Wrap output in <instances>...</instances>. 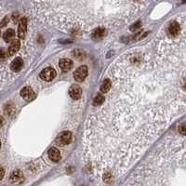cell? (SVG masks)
I'll return each mask as SVG.
<instances>
[{
    "label": "cell",
    "mask_w": 186,
    "mask_h": 186,
    "mask_svg": "<svg viewBox=\"0 0 186 186\" xmlns=\"http://www.w3.org/2000/svg\"><path fill=\"white\" fill-rule=\"evenodd\" d=\"M23 66V61L22 58H15L11 62L10 68L13 72H20Z\"/></svg>",
    "instance_id": "ba28073f"
},
{
    "label": "cell",
    "mask_w": 186,
    "mask_h": 186,
    "mask_svg": "<svg viewBox=\"0 0 186 186\" xmlns=\"http://www.w3.org/2000/svg\"><path fill=\"white\" fill-rule=\"evenodd\" d=\"M20 47H21L20 41H19V40H13V41L11 42V44H10L9 47L8 54H9V56L14 55L17 51L20 50Z\"/></svg>",
    "instance_id": "30bf717a"
},
{
    "label": "cell",
    "mask_w": 186,
    "mask_h": 186,
    "mask_svg": "<svg viewBox=\"0 0 186 186\" xmlns=\"http://www.w3.org/2000/svg\"><path fill=\"white\" fill-rule=\"evenodd\" d=\"M56 76V71L51 67H47L42 70L40 73V77L45 81H51Z\"/></svg>",
    "instance_id": "3957f363"
},
{
    "label": "cell",
    "mask_w": 186,
    "mask_h": 186,
    "mask_svg": "<svg viewBox=\"0 0 186 186\" xmlns=\"http://www.w3.org/2000/svg\"><path fill=\"white\" fill-rule=\"evenodd\" d=\"M15 36V32H14L13 29H8L5 32V34H3V38L6 42H10L12 41V39Z\"/></svg>",
    "instance_id": "4fadbf2b"
},
{
    "label": "cell",
    "mask_w": 186,
    "mask_h": 186,
    "mask_svg": "<svg viewBox=\"0 0 186 186\" xmlns=\"http://www.w3.org/2000/svg\"><path fill=\"white\" fill-rule=\"evenodd\" d=\"M26 29H27V20L25 18H23L20 21L19 28H18V36L20 38H24L26 34Z\"/></svg>",
    "instance_id": "8992f818"
},
{
    "label": "cell",
    "mask_w": 186,
    "mask_h": 186,
    "mask_svg": "<svg viewBox=\"0 0 186 186\" xmlns=\"http://www.w3.org/2000/svg\"><path fill=\"white\" fill-rule=\"evenodd\" d=\"M69 94L70 97L73 100H78L80 99V97L82 95V89L81 87L77 85H73L69 89Z\"/></svg>",
    "instance_id": "5b68a950"
},
{
    "label": "cell",
    "mask_w": 186,
    "mask_h": 186,
    "mask_svg": "<svg viewBox=\"0 0 186 186\" xmlns=\"http://www.w3.org/2000/svg\"><path fill=\"white\" fill-rule=\"evenodd\" d=\"M181 31V27H180V24H179L177 22H172L169 26H168V33H169L171 36H177L179 34Z\"/></svg>",
    "instance_id": "7c38bea8"
},
{
    "label": "cell",
    "mask_w": 186,
    "mask_h": 186,
    "mask_svg": "<svg viewBox=\"0 0 186 186\" xmlns=\"http://www.w3.org/2000/svg\"><path fill=\"white\" fill-rule=\"evenodd\" d=\"M103 101H104V97L101 94H99L93 100V105L94 106H99V105H101L103 103Z\"/></svg>",
    "instance_id": "2e32d148"
},
{
    "label": "cell",
    "mask_w": 186,
    "mask_h": 186,
    "mask_svg": "<svg viewBox=\"0 0 186 186\" xmlns=\"http://www.w3.org/2000/svg\"><path fill=\"white\" fill-rule=\"evenodd\" d=\"M7 58V53L4 48H0V60H5Z\"/></svg>",
    "instance_id": "d6986e66"
},
{
    "label": "cell",
    "mask_w": 186,
    "mask_h": 186,
    "mask_svg": "<svg viewBox=\"0 0 186 186\" xmlns=\"http://www.w3.org/2000/svg\"><path fill=\"white\" fill-rule=\"evenodd\" d=\"M4 175H5L4 168H3L2 167H0V180H2V179L4 178Z\"/></svg>",
    "instance_id": "44dd1931"
},
{
    "label": "cell",
    "mask_w": 186,
    "mask_h": 186,
    "mask_svg": "<svg viewBox=\"0 0 186 186\" xmlns=\"http://www.w3.org/2000/svg\"><path fill=\"white\" fill-rule=\"evenodd\" d=\"M48 156H50V158L52 161L58 162V161L61 159V153H60V151L57 148L52 147V148L50 149V151H48Z\"/></svg>",
    "instance_id": "8fae6325"
},
{
    "label": "cell",
    "mask_w": 186,
    "mask_h": 186,
    "mask_svg": "<svg viewBox=\"0 0 186 186\" xmlns=\"http://www.w3.org/2000/svg\"><path fill=\"white\" fill-rule=\"evenodd\" d=\"M8 23H9V18L8 17H5V18L2 20V22L0 23V28L5 27L7 24H8Z\"/></svg>",
    "instance_id": "ffe728a7"
},
{
    "label": "cell",
    "mask_w": 186,
    "mask_h": 186,
    "mask_svg": "<svg viewBox=\"0 0 186 186\" xmlns=\"http://www.w3.org/2000/svg\"><path fill=\"white\" fill-rule=\"evenodd\" d=\"M104 33H105V31H104L103 28H101V27L97 28V29L93 32V34H92L93 39H95V40H99V39H101V38L103 36Z\"/></svg>",
    "instance_id": "5bb4252c"
},
{
    "label": "cell",
    "mask_w": 186,
    "mask_h": 186,
    "mask_svg": "<svg viewBox=\"0 0 186 186\" xmlns=\"http://www.w3.org/2000/svg\"><path fill=\"white\" fill-rule=\"evenodd\" d=\"M59 65L64 72H67L73 67V62L70 59H62L59 62Z\"/></svg>",
    "instance_id": "9c48e42d"
},
{
    "label": "cell",
    "mask_w": 186,
    "mask_h": 186,
    "mask_svg": "<svg viewBox=\"0 0 186 186\" xmlns=\"http://www.w3.org/2000/svg\"><path fill=\"white\" fill-rule=\"evenodd\" d=\"M179 132L182 135H186V123H184V124H182L179 127Z\"/></svg>",
    "instance_id": "e0dca14e"
},
{
    "label": "cell",
    "mask_w": 186,
    "mask_h": 186,
    "mask_svg": "<svg viewBox=\"0 0 186 186\" xmlns=\"http://www.w3.org/2000/svg\"><path fill=\"white\" fill-rule=\"evenodd\" d=\"M182 2H183V3H186V0H182Z\"/></svg>",
    "instance_id": "603a6c76"
},
{
    "label": "cell",
    "mask_w": 186,
    "mask_h": 186,
    "mask_svg": "<svg viewBox=\"0 0 186 186\" xmlns=\"http://www.w3.org/2000/svg\"><path fill=\"white\" fill-rule=\"evenodd\" d=\"M87 73H89V69L86 65L80 66V67L77 68L75 73H73V78H75L76 81L78 82H82L84 79L87 76Z\"/></svg>",
    "instance_id": "7a4b0ae2"
},
{
    "label": "cell",
    "mask_w": 186,
    "mask_h": 186,
    "mask_svg": "<svg viewBox=\"0 0 186 186\" xmlns=\"http://www.w3.org/2000/svg\"><path fill=\"white\" fill-rule=\"evenodd\" d=\"M21 96H22L25 101H30L34 99L36 94H34V90L31 89L30 87H25L22 89V91H21Z\"/></svg>",
    "instance_id": "277c9868"
},
{
    "label": "cell",
    "mask_w": 186,
    "mask_h": 186,
    "mask_svg": "<svg viewBox=\"0 0 186 186\" xmlns=\"http://www.w3.org/2000/svg\"><path fill=\"white\" fill-rule=\"evenodd\" d=\"M72 142V133L70 131H64L60 133L59 136L56 139V143L59 146H65L68 145Z\"/></svg>",
    "instance_id": "6da1fadb"
},
{
    "label": "cell",
    "mask_w": 186,
    "mask_h": 186,
    "mask_svg": "<svg viewBox=\"0 0 186 186\" xmlns=\"http://www.w3.org/2000/svg\"><path fill=\"white\" fill-rule=\"evenodd\" d=\"M111 87H112V82L110 81L109 79H105L104 81L103 82V84H101V92H103V93H106L110 90Z\"/></svg>",
    "instance_id": "9a60e30c"
},
{
    "label": "cell",
    "mask_w": 186,
    "mask_h": 186,
    "mask_svg": "<svg viewBox=\"0 0 186 186\" xmlns=\"http://www.w3.org/2000/svg\"><path fill=\"white\" fill-rule=\"evenodd\" d=\"M3 123H4V120H3V117L0 116V128L3 126Z\"/></svg>",
    "instance_id": "7402d4cb"
},
{
    "label": "cell",
    "mask_w": 186,
    "mask_h": 186,
    "mask_svg": "<svg viewBox=\"0 0 186 186\" xmlns=\"http://www.w3.org/2000/svg\"><path fill=\"white\" fill-rule=\"evenodd\" d=\"M23 181V175L20 170L13 171L10 175V181L14 184H19Z\"/></svg>",
    "instance_id": "52a82bcc"
},
{
    "label": "cell",
    "mask_w": 186,
    "mask_h": 186,
    "mask_svg": "<svg viewBox=\"0 0 186 186\" xmlns=\"http://www.w3.org/2000/svg\"><path fill=\"white\" fill-rule=\"evenodd\" d=\"M141 25H142L141 22H137L136 23H134V24H133V25L130 27V30H131V31H135V30H137V29H139V28L141 27Z\"/></svg>",
    "instance_id": "ac0fdd59"
},
{
    "label": "cell",
    "mask_w": 186,
    "mask_h": 186,
    "mask_svg": "<svg viewBox=\"0 0 186 186\" xmlns=\"http://www.w3.org/2000/svg\"><path fill=\"white\" fill-rule=\"evenodd\" d=\"M0 148H1V142H0Z\"/></svg>",
    "instance_id": "cb8c5ba5"
}]
</instances>
